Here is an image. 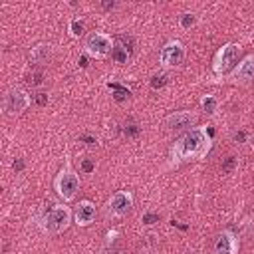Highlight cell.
Masks as SVG:
<instances>
[{"label":"cell","mask_w":254,"mask_h":254,"mask_svg":"<svg viewBox=\"0 0 254 254\" xmlns=\"http://www.w3.org/2000/svg\"><path fill=\"white\" fill-rule=\"evenodd\" d=\"M159 60H161V64L165 67H177V65H181L183 60H185V48H183V44L177 42V40L165 44V48L161 50Z\"/></svg>","instance_id":"cell-6"},{"label":"cell","mask_w":254,"mask_h":254,"mask_svg":"<svg viewBox=\"0 0 254 254\" xmlns=\"http://www.w3.org/2000/svg\"><path fill=\"white\" fill-rule=\"evenodd\" d=\"M54 187H56V192H58L64 200H71V198L77 194V190H79V179H77V175L71 173V171H62V173L56 177Z\"/></svg>","instance_id":"cell-4"},{"label":"cell","mask_w":254,"mask_h":254,"mask_svg":"<svg viewBox=\"0 0 254 254\" xmlns=\"http://www.w3.org/2000/svg\"><path fill=\"white\" fill-rule=\"evenodd\" d=\"M234 77L240 79V81H252L254 79V56L244 58V62L236 67Z\"/></svg>","instance_id":"cell-12"},{"label":"cell","mask_w":254,"mask_h":254,"mask_svg":"<svg viewBox=\"0 0 254 254\" xmlns=\"http://www.w3.org/2000/svg\"><path fill=\"white\" fill-rule=\"evenodd\" d=\"M81 141H85L87 145H95V143H97V141H95L93 137H89V135H83V137H81Z\"/></svg>","instance_id":"cell-27"},{"label":"cell","mask_w":254,"mask_h":254,"mask_svg":"<svg viewBox=\"0 0 254 254\" xmlns=\"http://www.w3.org/2000/svg\"><path fill=\"white\" fill-rule=\"evenodd\" d=\"M200 105H202V109H204L206 113H214L216 107H218V101H216L214 95H204L202 101H200Z\"/></svg>","instance_id":"cell-15"},{"label":"cell","mask_w":254,"mask_h":254,"mask_svg":"<svg viewBox=\"0 0 254 254\" xmlns=\"http://www.w3.org/2000/svg\"><path fill=\"white\" fill-rule=\"evenodd\" d=\"M28 81H30L32 85H42V81H44V73H42V71H34V73H30Z\"/></svg>","instance_id":"cell-22"},{"label":"cell","mask_w":254,"mask_h":254,"mask_svg":"<svg viewBox=\"0 0 254 254\" xmlns=\"http://www.w3.org/2000/svg\"><path fill=\"white\" fill-rule=\"evenodd\" d=\"M69 30H71V34H73V36H81V34H83V30H85V24H83L81 20H71Z\"/></svg>","instance_id":"cell-18"},{"label":"cell","mask_w":254,"mask_h":254,"mask_svg":"<svg viewBox=\"0 0 254 254\" xmlns=\"http://www.w3.org/2000/svg\"><path fill=\"white\" fill-rule=\"evenodd\" d=\"M12 167H14V171H22V169H24V161H22V159H16V161L12 163Z\"/></svg>","instance_id":"cell-26"},{"label":"cell","mask_w":254,"mask_h":254,"mask_svg":"<svg viewBox=\"0 0 254 254\" xmlns=\"http://www.w3.org/2000/svg\"><path fill=\"white\" fill-rule=\"evenodd\" d=\"M238 58H240V46L238 44H224L216 56V62H214L216 75H226L228 71H232Z\"/></svg>","instance_id":"cell-3"},{"label":"cell","mask_w":254,"mask_h":254,"mask_svg":"<svg viewBox=\"0 0 254 254\" xmlns=\"http://www.w3.org/2000/svg\"><path fill=\"white\" fill-rule=\"evenodd\" d=\"M234 165H236V159H234V157H228V159L222 163V173H230V171L234 169Z\"/></svg>","instance_id":"cell-23"},{"label":"cell","mask_w":254,"mask_h":254,"mask_svg":"<svg viewBox=\"0 0 254 254\" xmlns=\"http://www.w3.org/2000/svg\"><path fill=\"white\" fill-rule=\"evenodd\" d=\"M111 58H113L117 64H127V60H129V50H127L123 44H115L113 50H111Z\"/></svg>","instance_id":"cell-14"},{"label":"cell","mask_w":254,"mask_h":254,"mask_svg":"<svg viewBox=\"0 0 254 254\" xmlns=\"http://www.w3.org/2000/svg\"><path fill=\"white\" fill-rule=\"evenodd\" d=\"M125 133H127V135H137V133H139V127H137V125H129V127L125 129Z\"/></svg>","instance_id":"cell-25"},{"label":"cell","mask_w":254,"mask_h":254,"mask_svg":"<svg viewBox=\"0 0 254 254\" xmlns=\"http://www.w3.org/2000/svg\"><path fill=\"white\" fill-rule=\"evenodd\" d=\"M133 206V196L129 190H117L113 192L111 200H109V210L115 214V216H123L131 210Z\"/></svg>","instance_id":"cell-8"},{"label":"cell","mask_w":254,"mask_h":254,"mask_svg":"<svg viewBox=\"0 0 254 254\" xmlns=\"http://www.w3.org/2000/svg\"><path fill=\"white\" fill-rule=\"evenodd\" d=\"M30 103H32V99H30L28 93L22 91V89H10V91L6 93V97H4V109H6V113H10V115L22 113Z\"/></svg>","instance_id":"cell-7"},{"label":"cell","mask_w":254,"mask_h":254,"mask_svg":"<svg viewBox=\"0 0 254 254\" xmlns=\"http://www.w3.org/2000/svg\"><path fill=\"white\" fill-rule=\"evenodd\" d=\"M141 222H143V224H147V226H151V224L159 222V214H155V212H145V214H143V218H141Z\"/></svg>","instance_id":"cell-20"},{"label":"cell","mask_w":254,"mask_h":254,"mask_svg":"<svg viewBox=\"0 0 254 254\" xmlns=\"http://www.w3.org/2000/svg\"><path fill=\"white\" fill-rule=\"evenodd\" d=\"M149 83H151V87H153V89H161V87H165V85H167V75H165V73L153 75Z\"/></svg>","instance_id":"cell-17"},{"label":"cell","mask_w":254,"mask_h":254,"mask_svg":"<svg viewBox=\"0 0 254 254\" xmlns=\"http://www.w3.org/2000/svg\"><path fill=\"white\" fill-rule=\"evenodd\" d=\"M179 22L183 28H190V26H194V14H183Z\"/></svg>","instance_id":"cell-21"},{"label":"cell","mask_w":254,"mask_h":254,"mask_svg":"<svg viewBox=\"0 0 254 254\" xmlns=\"http://www.w3.org/2000/svg\"><path fill=\"white\" fill-rule=\"evenodd\" d=\"M48 99H50V97H48V91H38V93H34V95H32V101H34L36 105H40V107H42V105H46V103H48Z\"/></svg>","instance_id":"cell-19"},{"label":"cell","mask_w":254,"mask_h":254,"mask_svg":"<svg viewBox=\"0 0 254 254\" xmlns=\"http://www.w3.org/2000/svg\"><path fill=\"white\" fill-rule=\"evenodd\" d=\"M236 252V238L232 232L224 230L218 234L214 242V254H234Z\"/></svg>","instance_id":"cell-10"},{"label":"cell","mask_w":254,"mask_h":254,"mask_svg":"<svg viewBox=\"0 0 254 254\" xmlns=\"http://www.w3.org/2000/svg\"><path fill=\"white\" fill-rule=\"evenodd\" d=\"M48 58H50V46H46V44H40V46L32 48V52H30V60L36 64H44V62H48Z\"/></svg>","instance_id":"cell-13"},{"label":"cell","mask_w":254,"mask_h":254,"mask_svg":"<svg viewBox=\"0 0 254 254\" xmlns=\"http://www.w3.org/2000/svg\"><path fill=\"white\" fill-rule=\"evenodd\" d=\"M109 87H111V89H115V95H113V97H115V101H125V99L131 95V93H129V89H127V87H123V85H119V83H109Z\"/></svg>","instance_id":"cell-16"},{"label":"cell","mask_w":254,"mask_h":254,"mask_svg":"<svg viewBox=\"0 0 254 254\" xmlns=\"http://www.w3.org/2000/svg\"><path fill=\"white\" fill-rule=\"evenodd\" d=\"M93 218H95V206L89 200L79 202V206L75 210V222L79 226H89L93 222Z\"/></svg>","instance_id":"cell-11"},{"label":"cell","mask_w":254,"mask_h":254,"mask_svg":"<svg viewBox=\"0 0 254 254\" xmlns=\"http://www.w3.org/2000/svg\"><path fill=\"white\" fill-rule=\"evenodd\" d=\"M212 135L210 129H202V127H194L190 129L189 133H185L171 149V155L173 159L177 161H187V159H192V157H202L206 153V147H208V137Z\"/></svg>","instance_id":"cell-1"},{"label":"cell","mask_w":254,"mask_h":254,"mask_svg":"<svg viewBox=\"0 0 254 254\" xmlns=\"http://www.w3.org/2000/svg\"><path fill=\"white\" fill-rule=\"evenodd\" d=\"M194 121H196L194 113H190V111H177V113L167 117V127L171 131H183V129H189Z\"/></svg>","instance_id":"cell-9"},{"label":"cell","mask_w":254,"mask_h":254,"mask_svg":"<svg viewBox=\"0 0 254 254\" xmlns=\"http://www.w3.org/2000/svg\"><path fill=\"white\" fill-rule=\"evenodd\" d=\"M93 167H95V165H93V161H89V159H85V161L81 163L83 173H91V171H93Z\"/></svg>","instance_id":"cell-24"},{"label":"cell","mask_w":254,"mask_h":254,"mask_svg":"<svg viewBox=\"0 0 254 254\" xmlns=\"http://www.w3.org/2000/svg\"><path fill=\"white\" fill-rule=\"evenodd\" d=\"M79 65H81V67H87V58H85V56L79 58Z\"/></svg>","instance_id":"cell-29"},{"label":"cell","mask_w":254,"mask_h":254,"mask_svg":"<svg viewBox=\"0 0 254 254\" xmlns=\"http://www.w3.org/2000/svg\"><path fill=\"white\" fill-rule=\"evenodd\" d=\"M71 210L67 206H54L42 218V228L50 234H60L69 226Z\"/></svg>","instance_id":"cell-2"},{"label":"cell","mask_w":254,"mask_h":254,"mask_svg":"<svg viewBox=\"0 0 254 254\" xmlns=\"http://www.w3.org/2000/svg\"><path fill=\"white\" fill-rule=\"evenodd\" d=\"M244 139H246V135H244V133H242V131H240V133H236V135H234V141H244Z\"/></svg>","instance_id":"cell-28"},{"label":"cell","mask_w":254,"mask_h":254,"mask_svg":"<svg viewBox=\"0 0 254 254\" xmlns=\"http://www.w3.org/2000/svg\"><path fill=\"white\" fill-rule=\"evenodd\" d=\"M111 50H113L111 38L105 36V34H101V32H93V34H89L87 40H85V52H87L89 56L105 58V56L111 54Z\"/></svg>","instance_id":"cell-5"}]
</instances>
